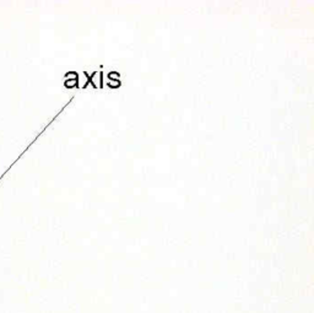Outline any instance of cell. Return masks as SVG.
Listing matches in <instances>:
<instances>
[{"mask_svg":"<svg viewBox=\"0 0 314 313\" xmlns=\"http://www.w3.org/2000/svg\"><path fill=\"white\" fill-rule=\"evenodd\" d=\"M90 80H91V84L93 85L95 87H101V85H102V73L101 71H96V73H93Z\"/></svg>","mask_w":314,"mask_h":313,"instance_id":"obj_1","label":"cell"},{"mask_svg":"<svg viewBox=\"0 0 314 313\" xmlns=\"http://www.w3.org/2000/svg\"><path fill=\"white\" fill-rule=\"evenodd\" d=\"M108 84L111 87H119L120 86V82L119 80H112V79H108Z\"/></svg>","mask_w":314,"mask_h":313,"instance_id":"obj_2","label":"cell"},{"mask_svg":"<svg viewBox=\"0 0 314 313\" xmlns=\"http://www.w3.org/2000/svg\"><path fill=\"white\" fill-rule=\"evenodd\" d=\"M76 85H77V79H75V80H66V82H65L66 87H74Z\"/></svg>","mask_w":314,"mask_h":313,"instance_id":"obj_3","label":"cell"},{"mask_svg":"<svg viewBox=\"0 0 314 313\" xmlns=\"http://www.w3.org/2000/svg\"><path fill=\"white\" fill-rule=\"evenodd\" d=\"M77 78H78V75L75 73V71L66 74V79H67V80H75V79H77Z\"/></svg>","mask_w":314,"mask_h":313,"instance_id":"obj_4","label":"cell"},{"mask_svg":"<svg viewBox=\"0 0 314 313\" xmlns=\"http://www.w3.org/2000/svg\"><path fill=\"white\" fill-rule=\"evenodd\" d=\"M108 78L112 79V80H118L119 79V74L115 73V71H112V73L108 74Z\"/></svg>","mask_w":314,"mask_h":313,"instance_id":"obj_5","label":"cell"}]
</instances>
